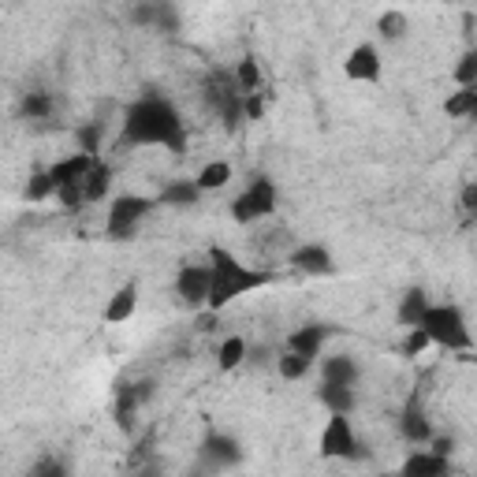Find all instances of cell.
<instances>
[{
    "label": "cell",
    "mask_w": 477,
    "mask_h": 477,
    "mask_svg": "<svg viewBox=\"0 0 477 477\" xmlns=\"http://www.w3.org/2000/svg\"><path fill=\"white\" fill-rule=\"evenodd\" d=\"M123 142H131V146H164L172 153H183L186 131L169 101L146 94L123 112Z\"/></svg>",
    "instance_id": "1"
},
{
    "label": "cell",
    "mask_w": 477,
    "mask_h": 477,
    "mask_svg": "<svg viewBox=\"0 0 477 477\" xmlns=\"http://www.w3.org/2000/svg\"><path fill=\"white\" fill-rule=\"evenodd\" d=\"M210 268H213V287H210V306L205 309H220L227 302H235L243 295L258 292V287H268L273 284V273L265 268H246L239 258H232L224 246H210Z\"/></svg>",
    "instance_id": "2"
},
{
    "label": "cell",
    "mask_w": 477,
    "mask_h": 477,
    "mask_svg": "<svg viewBox=\"0 0 477 477\" xmlns=\"http://www.w3.org/2000/svg\"><path fill=\"white\" fill-rule=\"evenodd\" d=\"M422 328L429 332V340L444 347V350H473V336H470V328H466V317H463V309L459 306H429L425 309V317H422Z\"/></svg>",
    "instance_id": "3"
},
{
    "label": "cell",
    "mask_w": 477,
    "mask_h": 477,
    "mask_svg": "<svg viewBox=\"0 0 477 477\" xmlns=\"http://www.w3.org/2000/svg\"><path fill=\"white\" fill-rule=\"evenodd\" d=\"M150 210H153V198L119 194V198L112 201V210H109V224H105L109 239H119V243H127V239L138 232V224L150 217Z\"/></svg>",
    "instance_id": "4"
},
{
    "label": "cell",
    "mask_w": 477,
    "mask_h": 477,
    "mask_svg": "<svg viewBox=\"0 0 477 477\" xmlns=\"http://www.w3.org/2000/svg\"><path fill=\"white\" fill-rule=\"evenodd\" d=\"M227 210H232V220L235 224H254L258 217H268V213L276 210V186H273V179L258 176L232 205H227Z\"/></svg>",
    "instance_id": "5"
},
{
    "label": "cell",
    "mask_w": 477,
    "mask_h": 477,
    "mask_svg": "<svg viewBox=\"0 0 477 477\" xmlns=\"http://www.w3.org/2000/svg\"><path fill=\"white\" fill-rule=\"evenodd\" d=\"M317 451L325 455V459H358L362 455V440L355 437L347 414H328V425L321 429Z\"/></svg>",
    "instance_id": "6"
},
{
    "label": "cell",
    "mask_w": 477,
    "mask_h": 477,
    "mask_svg": "<svg viewBox=\"0 0 477 477\" xmlns=\"http://www.w3.org/2000/svg\"><path fill=\"white\" fill-rule=\"evenodd\" d=\"M210 287H213V268H210V261H205V265H183V268H179L176 292H179V299L191 306V309L210 306Z\"/></svg>",
    "instance_id": "7"
},
{
    "label": "cell",
    "mask_w": 477,
    "mask_h": 477,
    "mask_svg": "<svg viewBox=\"0 0 477 477\" xmlns=\"http://www.w3.org/2000/svg\"><path fill=\"white\" fill-rule=\"evenodd\" d=\"M239 463V444L224 432H210L198 448V466H210V470H227Z\"/></svg>",
    "instance_id": "8"
},
{
    "label": "cell",
    "mask_w": 477,
    "mask_h": 477,
    "mask_svg": "<svg viewBox=\"0 0 477 477\" xmlns=\"http://www.w3.org/2000/svg\"><path fill=\"white\" fill-rule=\"evenodd\" d=\"M381 53L377 45H355L343 60V71L350 82H377L381 78Z\"/></svg>",
    "instance_id": "9"
},
{
    "label": "cell",
    "mask_w": 477,
    "mask_h": 477,
    "mask_svg": "<svg viewBox=\"0 0 477 477\" xmlns=\"http://www.w3.org/2000/svg\"><path fill=\"white\" fill-rule=\"evenodd\" d=\"M94 160H97V153H86V150H78L75 157L56 160L49 169V176L56 179V191H64V186H82V179H86L90 169H94Z\"/></svg>",
    "instance_id": "10"
},
{
    "label": "cell",
    "mask_w": 477,
    "mask_h": 477,
    "mask_svg": "<svg viewBox=\"0 0 477 477\" xmlns=\"http://www.w3.org/2000/svg\"><path fill=\"white\" fill-rule=\"evenodd\" d=\"M292 265L299 268V273H306V276H328V273H336V261H332L328 246H321V243H302L299 251H292Z\"/></svg>",
    "instance_id": "11"
},
{
    "label": "cell",
    "mask_w": 477,
    "mask_h": 477,
    "mask_svg": "<svg viewBox=\"0 0 477 477\" xmlns=\"http://www.w3.org/2000/svg\"><path fill=\"white\" fill-rule=\"evenodd\" d=\"M328 336H332V328H328V325H302L299 332H292V340H287V347L299 350V355H306V358H317Z\"/></svg>",
    "instance_id": "12"
},
{
    "label": "cell",
    "mask_w": 477,
    "mask_h": 477,
    "mask_svg": "<svg viewBox=\"0 0 477 477\" xmlns=\"http://www.w3.org/2000/svg\"><path fill=\"white\" fill-rule=\"evenodd\" d=\"M135 306H138V287L135 284H123L112 292L109 306H105V325H123L131 314H135Z\"/></svg>",
    "instance_id": "13"
},
{
    "label": "cell",
    "mask_w": 477,
    "mask_h": 477,
    "mask_svg": "<svg viewBox=\"0 0 477 477\" xmlns=\"http://www.w3.org/2000/svg\"><path fill=\"white\" fill-rule=\"evenodd\" d=\"M448 470H451L448 455H437V451H418V455H410V459L403 463L407 477H440Z\"/></svg>",
    "instance_id": "14"
},
{
    "label": "cell",
    "mask_w": 477,
    "mask_h": 477,
    "mask_svg": "<svg viewBox=\"0 0 477 477\" xmlns=\"http://www.w3.org/2000/svg\"><path fill=\"white\" fill-rule=\"evenodd\" d=\"M321 381L325 384H350V388H355L358 384V362L350 355H332L321 366Z\"/></svg>",
    "instance_id": "15"
},
{
    "label": "cell",
    "mask_w": 477,
    "mask_h": 477,
    "mask_svg": "<svg viewBox=\"0 0 477 477\" xmlns=\"http://www.w3.org/2000/svg\"><path fill=\"white\" fill-rule=\"evenodd\" d=\"M432 302H429V295L422 292V287H410V292L399 299V309H396V321L403 325V328H414V325H422V317H425V309H429Z\"/></svg>",
    "instance_id": "16"
},
{
    "label": "cell",
    "mask_w": 477,
    "mask_h": 477,
    "mask_svg": "<svg viewBox=\"0 0 477 477\" xmlns=\"http://www.w3.org/2000/svg\"><path fill=\"white\" fill-rule=\"evenodd\" d=\"M205 191L198 186V179H179V183H169L160 191V201L164 205H172V210H191V205L201 198Z\"/></svg>",
    "instance_id": "17"
},
{
    "label": "cell",
    "mask_w": 477,
    "mask_h": 477,
    "mask_svg": "<svg viewBox=\"0 0 477 477\" xmlns=\"http://www.w3.org/2000/svg\"><path fill=\"white\" fill-rule=\"evenodd\" d=\"M317 399L328 407V414H350L355 410V388L350 384H325L321 381V388H317Z\"/></svg>",
    "instance_id": "18"
},
{
    "label": "cell",
    "mask_w": 477,
    "mask_h": 477,
    "mask_svg": "<svg viewBox=\"0 0 477 477\" xmlns=\"http://www.w3.org/2000/svg\"><path fill=\"white\" fill-rule=\"evenodd\" d=\"M399 429H403V437H407L410 444H425V440H432V425H429V418L422 414L418 403H410V407L403 410Z\"/></svg>",
    "instance_id": "19"
},
{
    "label": "cell",
    "mask_w": 477,
    "mask_h": 477,
    "mask_svg": "<svg viewBox=\"0 0 477 477\" xmlns=\"http://www.w3.org/2000/svg\"><path fill=\"white\" fill-rule=\"evenodd\" d=\"M109 183H112V169L105 160H94V169H90V176L82 179V198L86 201H101L109 194Z\"/></svg>",
    "instance_id": "20"
},
{
    "label": "cell",
    "mask_w": 477,
    "mask_h": 477,
    "mask_svg": "<svg viewBox=\"0 0 477 477\" xmlns=\"http://www.w3.org/2000/svg\"><path fill=\"white\" fill-rule=\"evenodd\" d=\"M246 355H251L246 340H243V336H227V340L220 343V350H217V366H220V373L239 369V366L246 362Z\"/></svg>",
    "instance_id": "21"
},
{
    "label": "cell",
    "mask_w": 477,
    "mask_h": 477,
    "mask_svg": "<svg viewBox=\"0 0 477 477\" xmlns=\"http://www.w3.org/2000/svg\"><path fill=\"white\" fill-rule=\"evenodd\" d=\"M444 112L451 119H473V112H477V86H459L444 101Z\"/></svg>",
    "instance_id": "22"
},
{
    "label": "cell",
    "mask_w": 477,
    "mask_h": 477,
    "mask_svg": "<svg viewBox=\"0 0 477 477\" xmlns=\"http://www.w3.org/2000/svg\"><path fill=\"white\" fill-rule=\"evenodd\" d=\"M142 407V396H138V384H119L116 388V422L123 429H131L135 422V410Z\"/></svg>",
    "instance_id": "23"
},
{
    "label": "cell",
    "mask_w": 477,
    "mask_h": 477,
    "mask_svg": "<svg viewBox=\"0 0 477 477\" xmlns=\"http://www.w3.org/2000/svg\"><path fill=\"white\" fill-rule=\"evenodd\" d=\"M194 179H198L201 191H224V186L232 183V164L227 160H210Z\"/></svg>",
    "instance_id": "24"
},
{
    "label": "cell",
    "mask_w": 477,
    "mask_h": 477,
    "mask_svg": "<svg viewBox=\"0 0 477 477\" xmlns=\"http://www.w3.org/2000/svg\"><path fill=\"white\" fill-rule=\"evenodd\" d=\"M309 366H314V358L299 355V350H292V347H287L284 355L276 358V369H280V377H284V381H302L306 373H309Z\"/></svg>",
    "instance_id": "25"
},
{
    "label": "cell",
    "mask_w": 477,
    "mask_h": 477,
    "mask_svg": "<svg viewBox=\"0 0 477 477\" xmlns=\"http://www.w3.org/2000/svg\"><path fill=\"white\" fill-rule=\"evenodd\" d=\"M235 82H239L243 97H246V94H261V71H258V60H254V56H243V60H239Z\"/></svg>",
    "instance_id": "26"
},
{
    "label": "cell",
    "mask_w": 477,
    "mask_h": 477,
    "mask_svg": "<svg viewBox=\"0 0 477 477\" xmlns=\"http://www.w3.org/2000/svg\"><path fill=\"white\" fill-rule=\"evenodd\" d=\"M377 34H381L384 41H403V37H407V15H403V12H384V15L377 19Z\"/></svg>",
    "instance_id": "27"
},
{
    "label": "cell",
    "mask_w": 477,
    "mask_h": 477,
    "mask_svg": "<svg viewBox=\"0 0 477 477\" xmlns=\"http://www.w3.org/2000/svg\"><path fill=\"white\" fill-rule=\"evenodd\" d=\"M451 78H455V86H477V49H466L459 56V64H455Z\"/></svg>",
    "instance_id": "28"
},
{
    "label": "cell",
    "mask_w": 477,
    "mask_h": 477,
    "mask_svg": "<svg viewBox=\"0 0 477 477\" xmlns=\"http://www.w3.org/2000/svg\"><path fill=\"white\" fill-rule=\"evenodd\" d=\"M23 194H27V201H45V198H53V194H56V179H53L49 172H34Z\"/></svg>",
    "instance_id": "29"
},
{
    "label": "cell",
    "mask_w": 477,
    "mask_h": 477,
    "mask_svg": "<svg viewBox=\"0 0 477 477\" xmlns=\"http://www.w3.org/2000/svg\"><path fill=\"white\" fill-rule=\"evenodd\" d=\"M49 112H53V101H49V94L30 90V94L23 97V116H30V119H45Z\"/></svg>",
    "instance_id": "30"
},
{
    "label": "cell",
    "mask_w": 477,
    "mask_h": 477,
    "mask_svg": "<svg viewBox=\"0 0 477 477\" xmlns=\"http://www.w3.org/2000/svg\"><path fill=\"white\" fill-rule=\"evenodd\" d=\"M429 343H432V340H429V332H425L422 325L407 328V340H403V358H418Z\"/></svg>",
    "instance_id": "31"
},
{
    "label": "cell",
    "mask_w": 477,
    "mask_h": 477,
    "mask_svg": "<svg viewBox=\"0 0 477 477\" xmlns=\"http://www.w3.org/2000/svg\"><path fill=\"white\" fill-rule=\"evenodd\" d=\"M78 150H86V153L101 150V127H97V123H90V127L78 131Z\"/></svg>",
    "instance_id": "32"
},
{
    "label": "cell",
    "mask_w": 477,
    "mask_h": 477,
    "mask_svg": "<svg viewBox=\"0 0 477 477\" xmlns=\"http://www.w3.org/2000/svg\"><path fill=\"white\" fill-rule=\"evenodd\" d=\"M243 112L251 116V119H261V112H265V101H261V94H246V101H243Z\"/></svg>",
    "instance_id": "33"
},
{
    "label": "cell",
    "mask_w": 477,
    "mask_h": 477,
    "mask_svg": "<svg viewBox=\"0 0 477 477\" xmlns=\"http://www.w3.org/2000/svg\"><path fill=\"white\" fill-rule=\"evenodd\" d=\"M34 473L41 477V473H64V466L60 463H41V466H34Z\"/></svg>",
    "instance_id": "34"
},
{
    "label": "cell",
    "mask_w": 477,
    "mask_h": 477,
    "mask_svg": "<svg viewBox=\"0 0 477 477\" xmlns=\"http://www.w3.org/2000/svg\"><path fill=\"white\" fill-rule=\"evenodd\" d=\"M451 448H455V444H451L448 437H440V440H432V451H437V455H451Z\"/></svg>",
    "instance_id": "35"
},
{
    "label": "cell",
    "mask_w": 477,
    "mask_h": 477,
    "mask_svg": "<svg viewBox=\"0 0 477 477\" xmlns=\"http://www.w3.org/2000/svg\"><path fill=\"white\" fill-rule=\"evenodd\" d=\"M470 362H477V350H470Z\"/></svg>",
    "instance_id": "36"
}]
</instances>
